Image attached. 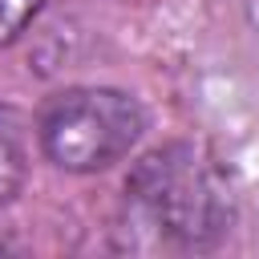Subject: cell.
Returning a JSON list of instances; mask_svg holds the SVG:
<instances>
[{"label": "cell", "mask_w": 259, "mask_h": 259, "mask_svg": "<svg viewBox=\"0 0 259 259\" xmlns=\"http://www.w3.org/2000/svg\"><path fill=\"white\" fill-rule=\"evenodd\" d=\"M146 134V109L125 89L85 85L45 101L36 138L45 158L65 174H97L121 162Z\"/></svg>", "instance_id": "obj_2"}, {"label": "cell", "mask_w": 259, "mask_h": 259, "mask_svg": "<svg viewBox=\"0 0 259 259\" xmlns=\"http://www.w3.org/2000/svg\"><path fill=\"white\" fill-rule=\"evenodd\" d=\"M125 210L134 227H150L178 247H210L231 231V194L190 142L158 146L134 166Z\"/></svg>", "instance_id": "obj_1"}, {"label": "cell", "mask_w": 259, "mask_h": 259, "mask_svg": "<svg viewBox=\"0 0 259 259\" xmlns=\"http://www.w3.org/2000/svg\"><path fill=\"white\" fill-rule=\"evenodd\" d=\"M45 8V0H0V49L12 45Z\"/></svg>", "instance_id": "obj_4"}, {"label": "cell", "mask_w": 259, "mask_h": 259, "mask_svg": "<svg viewBox=\"0 0 259 259\" xmlns=\"http://www.w3.org/2000/svg\"><path fill=\"white\" fill-rule=\"evenodd\" d=\"M28 178V134L24 117L8 105H0V206L12 202L24 190Z\"/></svg>", "instance_id": "obj_3"}]
</instances>
